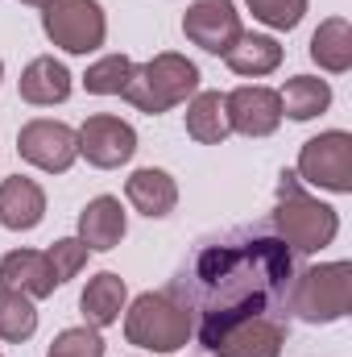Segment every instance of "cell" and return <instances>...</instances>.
<instances>
[{
  "label": "cell",
  "mask_w": 352,
  "mask_h": 357,
  "mask_svg": "<svg viewBox=\"0 0 352 357\" xmlns=\"http://www.w3.org/2000/svg\"><path fill=\"white\" fill-rule=\"evenodd\" d=\"M17 154L46 175H67L79 158V133L63 121H50V116L25 121L17 133Z\"/></svg>",
  "instance_id": "cell-8"
},
{
  "label": "cell",
  "mask_w": 352,
  "mask_h": 357,
  "mask_svg": "<svg viewBox=\"0 0 352 357\" xmlns=\"http://www.w3.org/2000/svg\"><path fill=\"white\" fill-rule=\"evenodd\" d=\"M269 229H273V237L290 254H319L323 245L336 241L340 216H336L332 204L307 195L303 178L294 175V171H282L278 175V204L269 212Z\"/></svg>",
  "instance_id": "cell-2"
},
{
  "label": "cell",
  "mask_w": 352,
  "mask_h": 357,
  "mask_svg": "<svg viewBox=\"0 0 352 357\" xmlns=\"http://www.w3.org/2000/svg\"><path fill=\"white\" fill-rule=\"evenodd\" d=\"M294 278V254L262 229H241L220 241L195 250L191 266H182L170 291L191 307L195 337L203 349L211 341L253 316H269L286 303V287Z\"/></svg>",
  "instance_id": "cell-1"
},
{
  "label": "cell",
  "mask_w": 352,
  "mask_h": 357,
  "mask_svg": "<svg viewBox=\"0 0 352 357\" xmlns=\"http://www.w3.org/2000/svg\"><path fill=\"white\" fill-rule=\"evenodd\" d=\"M88 245L79 241V237H63V241H54L50 250H46V262H50V270H54V282L63 287V282H71L79 270L88 266Z\"/></svg>",
  "instance_id": "cell-25"
},
{
  "label": "cell",
  "mask_w": 352,
  "mask_h": 357,
  "mask_svg": "<svg viewBox=\"0 0 352 357\" xmlns=\"http://www.w3.org/2000/svg\"><path fill=\"white\" fill-rule=\"evenodd\" d=\"M79 133V158H88L95 171H116L137 154V129L112 112H95L83 121Z\"/></svg>",
  "instance_id": "cell-9"
},
{
  "label": "cell",
  "mask_w": 352,
  "mask_h": 357,
  "mask_svg": "<svg viewBox=\"0 0 352 357\" xmlns=\"http://www.w3.org/2000/svg\"><path fill=\"white\" fill-rule=\"evenodd\" d=\"M195 91H199V67H195L186 54L162 50V54H154L150 63L133 67L129 88L120 91V96H125L133 108L158 116V112H170L175 104H186Z\"/></svg>",
  "instance_id": "cell-4"
},
{
  "label": "cell",
  "mask_w": 352,
  "mask_h": 357,
  "mask_svg": "<svg viewBox=\"0 0 352 357\" xmlns=\"http://www.w3.org/2000/svg\"><path fill=\"white\" fill-rule=\"evenodd\" d=\"M46 357H104V337L99 328H63L54 341H50V354Z\"/></svg>",
  "instance_id": "cell-26"
},
{
  "label": "cell",
  "mask_w": 352,
  "mask_h": 357,
  "mask_svg": "<svg viewBox=\"0 0 352 357\" xmlns=\"http://www.w3.org/2000/svg\"><path fill=\"white\" fill-rule=\"evenodd\" d=\"M245 4L269 29H294L307 17V0H245Z\"/></svg>",
  "instance_id": "cell-27"
},
{
  "label": "cell",
  "mask_w": 352,
  "mask_h": 357,
  "mask_svg": "<svg viewBox=\"0 0 352 357\" xmlns=\"http://www.w3.org/2000/svg\"><path fill=\"white\" fill-rule=\"evenodd\" d=\"M133 59H125V54H104L99 63H91L88 75H83V88L91 96H120V91L129 88V75H133Z\"/></svg>",
  "instance_id": "cell-24"
},
{
  "label": "cell",
  "mask_w": 352,
  "mask_h": 357,
  "mask_svg": "<svg viewBox=\"0 0 352 357\" xmlns=\"http://www.w3.org/2000/svg\"><path fill=\"white\" fill-rule=\"evenodd\" d=\"M186 133L199 146H220L232 133L228 108H224V96L220 91H195L191 96V104H186Z\"/></svg>",
  "instance_id": "cell-20"
},
{
  "label": "cell",
  "mask_w": 352,
  "mask_h": 357,
  "mask_svg": "<svg viewBox=\"0 0 352 357\" xmlns=\"http://www.w3.org/2000/svg\"><path fill=\"white\" fill-rule=\"evenodd\" d=\"M311 59L332 75H344L352 67V25L344 17L319 21V29L311 33Z\"/></svg>",
  "instance_id": "cell-21"
},
{
  "label": "cell",
  "mask_w": 352,
  "mask_h": 357,
  "mask_svg": "<svg viewBox=\"0 0 352 357\" xmlns=\"http://www.w3.org/2000/svg\"><path fill=\"white\" fill-rule=\"evenodd\" d=\"M17 4H33V8H42V4H50V0H17Z\"/></svg>",
  "instance_id": "cell-28"
},
{
  "label": "cell",
  "mask_w": 352,
  "mask_h": 357,
  "mask_svg": "<svg viewBox=\"0 0 352 357\" xmlns=\"http://www.w3.org/2000/svg\"><path fill=\"white\" fill-rule=\"evenodd\" d=\"M46 216V191L42 183L25 175H8L0 183V225L13 229V233H29L38 229Z\"/></svg>",
  "instance_id": "cell-13"
},
{
  "label": "cell",
  "mask_w": 352,
  "mask_h": 357,
  "mask_svg": "<svg viewBox=\"0 0 352 357\" xmlns=\"http://www.w3.org/2000/svg\"><path fill=\"white\" fill-rule=\"evenodd\" d=\"M33 333H38V307H33V299L21 295V291L0 287V341L21 345Z\"/></svg>",
  "instance_id": "cell-23"
},
{
  "label": "cell",
  "mask_w": 352,
  "mask_h": 357,
  "mask_svg": "<svg viewBox=\"0 0 352 357\" xmlns=\"http://www.w3.org/2000/svg\"><path fill=\"white\" fill-rule=\"evenodd\" d=\"M42 29L58 50L91 54L108 38V17H104L99 0H50V4H42Z\"/></svg>",
  "instance_id": "cell-6"
},
{
  "label": "cell",
  "mask_w": 352,
  "mask_h": 357,
  "mask_svg": "<svg viewBox=\"0 0 352 357\" xmlns=\"http://www.w3.org/2000/svg\"><path fill=\"white\" fill-rule=\"evenodd\" d=\"M17 88H21V100H25V104L50 108V104H63V100L71 96V71H67L54 54H42V59H33V63L21 71Z\"/></svg>",
  "instance_id": "cell-16"
},
{
  "label": "cell",
  "mask_w": 352,
  "mask_h": 357,
  "mask_svg": "<svg viewBox=\"0 0 352 357\" xmlns=\"http://www.w3.org/2000/svg\"><path fill=\"white\" fill-rule=\"evenodd\" d=\"M224 108H228L232 133H245V137H269L282 125V100H278L273 88H262V84L228 91Z\"/></svg>",
  "instance_id": "cell-11"
},
{
  "label": "cell",
  "mask_w": 352,
  "mask_h": 357,
  "mask_svg": "<svg viewBox=\"0 0 352 357\" xmlns=\"http://www.w3.org/2000/svg\"><path fill=\"white\" fill-rule=\"evenodd\" d=\"M0 287L21 291L29 299H46V295H54L58 282H54V270L46 262V254H38V250H13V254L0 258Z\"/></svg>",
  "instance_id": "cell-15"
},
{
  "label": "cell",
  "mask_w": 352,
  "mask_h": 357,
  "mask_svg": "<svg viewBox=\"0 0 352 357\" xmlns=\"http://www.w3.org/2000/svg\"><path fill=\"white\" fill-rule=\"evenodd\" d=\"M125 229H129V220H125V208L116 195H95L79 212V241L88 250H99V254L116 250L125 241Z\"/></svg>",
  "instance_id": "cell-14"
},
{
  "label": "cell",
  "mask_w": 352,
  "mask_h": 357,
  "mask_svg": "<svg viewBox=\"0 0 352 357\" xmlns=\"http://www.w3.org/2000/svg\"><path fill=\"white\" fill-rule=\"evenodd\" d=\"M125 299H129L125 278L112 274V270H99L95 278H88V287H83V295H79L83 320H88L91 328H108V324H116L120 312H125Z\"/></svg>",
  "instance_id": "cell-18"
},
{
  "label": "cell",
  "mask_w": 352,
  "mask_h": 357,
  "mask_svg": "<svg viewBox=\"0 0 352 357\" xmlns=\"http://www.w3.org/2000/svg\"><path fill=\"white\" fill-rule=\"evenodd\" d=\"M224 63H228L232 75L262 79V75H269V71L282 67V46H278L273 38H265V33H241L237 46L224 54Z\"/></svg>",
  "instance_id": "cell-19"
},
{
  "label": "cell",
  "mask_w": 352,
  "mask_h": 357,
  "mask_svg": "<svg viewBox=\"0 0 352 357\" xmlns=\"http://www.w3.org/2000/svg\"><path fill=\"white\" fill-rule=\"evenodd\" d=\"M286 345V324L278 316H253V320H241L232 328H224L207 354L220 357H278Z\"/></svg>",
  "instance_id": "cell-12"
},
{
  "label": "cell",
  "mask_w": 352,
  "mask_h": 357,
  "mask_svg": "<svg viewBox=\"0 0 352 357\" xmlns=\"http://www.w3.org/2000/svg\"><path fill=\"white\" fill-rule=\"evenodd\" d=\"M278 100H282V116H290V121H311V116L328 112L332 88H328V79L294 75V79H286V88L278 91Z\"/></svg>",
  "instance_id": "cell-22"
},
{
  "label": "cell",
  "mask_w": 352,
  "mask_h": 357,
  "mask_svg": "<svg viewBox=\"0 0 352 357\" xmlns=\"http://www.w3.org/2000/svg\"><path fill=\"white\" fill-rule=\"evenodd\" d=\"M294 175L303 178V183H311V187L349 195L352 191V137L344 129H328V133L303 142Z\"/></svg>",
  "instance_id": "cell-7"
},
{
  "label": "cell",
  "mask_w": 352,
  "mask_h": 357,
  "mask_svg": "<svg viewBox=\"0 0 352 357\" xmlns=\"http://www.w3.org/2000/svg\"><path fill=\"white\" fill-rule=\"evenodd\" d=\"M286 307L303 324H336L352 307V262H323L294 274L286 287Z\"/></svg>",
  "instance_id": "cell-5"
},
{
  "label": "cell",
  "mask_w": 352,
  "mask_h": 357,
  "mask_svg": "<svg viewBox=\"0 0 352 357\" xmlns=\"http://www.w3.org/2000/svg\"><path fill=\"white\" fill-rule=\"evenodd\" d=\"M125 337L150 354H178L195 337V316L175 291H145L125 312Z\"/></svg>",
  "instance_id": "cell-3"
},
{
  "label": "cell",
  "mask_w": 352,
  "mask_h": 357,
  "mask_svg": "<svg viewBox=\"0 0 352 357\" xmlns=\"http://www.w3.org/2000/svg\"><path fill=\"white\" fill-rule=\"evenodd\" d=\"M182 33L186 42H195L207 54H228L237 46V38L245 33L241 13L232 0H195L182 13Z\"/></svg>",
  "instance_id": "cell-10"
},
{
  "label": "cell",
  "mask_w": 352,
  "mask_h": 357,
  "mask_svg": "<svg viewBox=\"0 0 352 357\" xmlns=\"http://www.w3.org/2000/svg\"><path fill=\"white\" fill-rule=\"evenodd\" d=\"M0 79H4V59H0Z\"/></svg>",
  "instance_id": "cell-29"
},
{
  "label": "cell",
  "mask_w": 352,
  "mask_h": 357,
  "mask_svg": "<svg viewBox=\"0 0 352 357\" xmlns=\"http://www.w3.org/2000/svg\"><path fill=\"white\" fill-rule=\"evenodd\" d=\"M125 195H129V204H133L141 216L162 220V216H170V212H175L178 183L166 175V171H158V167H141V171H133V175H129Z\"/></svg>",
  "instance_id": "cell-17"
}]
</instances>
